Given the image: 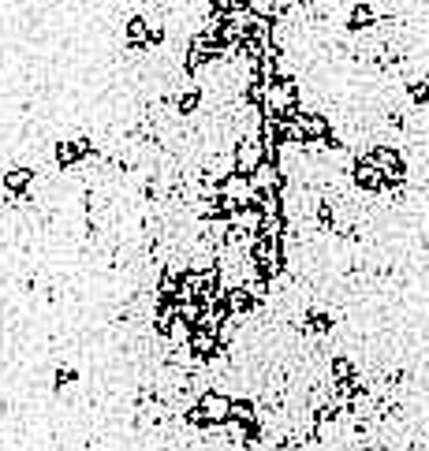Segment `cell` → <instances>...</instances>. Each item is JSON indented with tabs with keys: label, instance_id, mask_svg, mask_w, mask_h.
<instances>
[{
	"label": "cell",
	"instance_id": "obj_1",
	"mask_svg": "<svg viewBox=\"0 0 429 451\" xmlns=\"http://www.w3.org/2000/svg\"><path fill=\"white\" fill-rule=\"evenodd\" d=\"M86 149H90V142H86V138L60 142V146H56V164H60V168H71L75 161H82V157H86Z\"/></svg>",
	"mask_w": 429,
	"mask_h": 451
},
{
	"label": "cell",
	"instance_id": "obj_2",
	"mask_svg": "<svg viewBox=\"0 0 429 451\" xmlns=\"http://www.w3.org/2000/svg\"><path fill=\"white\" fill-rule=\"evenodd\" d=\"M30 183H34V172L30 168H15V172L4 175V194L8 198H22L30 191Z\"/></svg>",
	"mask_w": 429,
	"mask_h": 451
},
{
	"label": "cell",
	"instance_id": "obj_3",
	"mask_svg": "<svg viewBox=\"0 0 429 451\" xmlns=\"http://www.w3.org/2000/svg\"><path fill=\"white\" fill-rule=\"evenodd\" d=\"M127 38H131V41H146V22H131V27H127Z\"/></svg>",
	"mask_w": 429,
	"mask_h": 451
}]
</instances>
